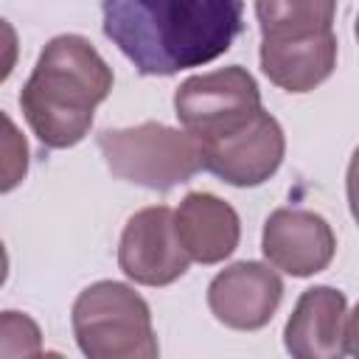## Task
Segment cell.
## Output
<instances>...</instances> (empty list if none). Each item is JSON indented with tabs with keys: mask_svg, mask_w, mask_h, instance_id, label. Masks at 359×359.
I'll list each match as a JSON object with an SVG mask.
<instances>
[{
	"mask_svg": "<svg viewBox=\"0 0 359 359\" xmlns=\"http://www.w3.org/2000/svg\"><path fill=\"white\" fill-rule=\"evenodd\" d=\"M188 264L191 255L180 244L171 208L151 205L129 216L118 244V266L129 280L168 286L188 272Z\"/></svg>",
	"mask_w": 359,
	"mask_h": 359,
	"instance_id": "obj_7",
	"label": "cell"
},
{
	"mask_svg": "<svg viewBox=\"0 0 359 359\" xmlns=\"http://www.w3.org/2000/svg\"><path fill=\"white\" fill-rule=\"evenodd\" d=\"M337 67V34L323 31L294 39H261V70L286 93L320 87Z\"/></svg>",
	"mask_w": 359,
	"mask_h": 359,
	"instance_id": "obj_12",
	"label": "cell"
},
{
	"mask_svg": "<svg viewBox=\"0 0 359 359\" xmlns=\"http://www.w3.org/2000/svg\"><path fill=\"white\" fill-rule=\"evenodd\" d=\"M353 31H356V39H359V14H356V28Z\"/></svg>",
	"mask_w": 359,
	"mask_h": 359,
	"instance_id": "obj_18",
	"label": "cell"
},
{
	"mask_svg": "<svg viewBox=\"0 0 359 359\" xmlns=\"http://www.w3.org/2000/svg\"><path fill=\"white\" fill-rule=\"evenodd\" d=\"M261 39H294L334 31L337 0H255Z\"/></svg>",
	"mask_w": 359,
	"mask_h": 359,
	"instance_id": "obj_13",
	"label": "cell"
},
{
	"mask_svg": "<svg viewBox=\"0 0 359 359\" xmlns=\"http://www.w3.org/2000/svg\"><path fill=\"white\" fill-rule=\"evenodd\" d=\"M348 300L334 286L306 289L283 328V345L297 359H339L345 345Z\"/></svg>",
	"mask_w": 359,
	"mask_h": 359,
	"instance_id": "obj_10",
	"label": "cell"
},
{
	"mask_svg": "<svg viewBox=\"0 0 359 359\" xmlns=\"http://www.w3.org/2000/svg\"><path fill=\"white\" fill-rule=\"evenodd\" d=\"M261 250L275 269L292 278H309L334 261L337 236L331 224L314 210L278 208L264 222Z\"/></svg>",
	"mask_w": 359,
	"mask_h": 359,
	"instance_id": "obj_9",
	"label": "cell"
},
{
	"mask_svg": "<svg viewBox=\"0 0 359 359\" xmlns=\"http://www.w3.org/2000/svg\"><path fill=\"white\" fill-rule=\"evenodd\" d=\"M42 353V334L36 323L28 314L20 311H3L0 320V356L17 359V356H39Z\"/></svg>",
	"mask_w": 359,
	"mask_h": 359,
	"instance_id": "obj_14",
	"label": "cell"
},
{
	"mask_svg": "<svg viewBox=\"0 0 359 359\" xmlns=\"http://www.w3.org/2000/svg\"><path fill=\"white\" fill-rule=\"evenodd\" d=\"M112 67L79 34L53 36L20 90V109L48 149L81 143L93 126L95 107L112 93Z\"/></svg>",
	"mask_w": 359,
	"mask_h": 359,
	"instance_id": "obj_2",
	"label": "cell"
},
{
	"mask_svg": "<svg viewBox=\"0 0 359 359\" xmlns=\"http://www.w3.org/2000/svg\"><path fill=\"white\" fill-rule=\"evenodd\" d=\"M180 244L199 264H222L230 258L241 238V222L230 202L208 191H191L174 210Z\"/></svg>",
	"mask_w": 359,
	"mask_h": 359,
	"instance_id": "obj_11",
	"label": "cell"
},
{
	"mask_svg": "<svg viewBox=\"0 0 359 359\" xmlns=\"http://www.w3.org/2000/svg\"><path fill=\"white\" fill-rule=\"evenodd\" d=\"M98 149L112 177L149 191H171L202 168V149L196 137L157 121L104 129L98 135Z\"/></svg>",
	"mask_w": 359,
	"mask_h": 359,
	"instance_id": "obj_4",
	"label": "cell"
},
{
	"mask_svg": "<svg viewBox=\"0 0 359 359\" xmlns=\"http://www.w3.org/2000/svg\"><path fill=\"white\" fill-rule=\"evenodd\" d=\"M345 345H348V353L359 359V303H356V309L348 314V325H345Z\"/></svg>",
	"mask_w": 359,
	"mask_h": 359,
	"instance_id": "obj_17",
	"label": "cell"
},
{
	"mask_svg": "<svg viewBox=\"0 0 359 359\" xmlns=\"http://www.w3.org/2000/svg\"><path fill=\"white\" fill-rule=\"evenodd\" d=\"M348 208H351V216L353 222L359 224V146L353 149L351 154V163H348Z\"/></svg>",
	"mask_w": 359,
	"mask_h": 359,
	"instance_id": "obj_16",
	"label": "cell"
},
{
	"mask_svg": "<svg viewBox=\"0 0 359 359\" xmlns=\"http://www.w3.org/2000/svg\"><path fill=\"white\" fill-rule=\"evenodd\" d=\"M283 300V280L272 264L236 261L224 266L208 286L210 314L236 331L264 328Z\"/></svg>",
	"mask_w": 359,
	"mask_h": 359,
	"instance_id": "obj_8",
	"label": "cell"
},
{
	"mask_svg": "<svg viewBox=\"0 0 359 359\" xmlns=\"http://www.w3.org/2000/svg\"><path fill=\"white\" fill-rule=\"evenodd\" d=\"M104 36L143 76H174L230 50L244 0H101Z\"/></svg>",
	"mask_w": 359,
	"mask_h": 359,
	"instance_id": "obj_1",
	"label": "cell"
},
{
	"mask_svg": "<svg viewBox=\"0 0 359 359\" xmlns=\"http://www.w3.org/2000/svg\"><path fill=\"white\" fill-rule=\"evenodd\" d=\"M70 320L76 342L90 359H154L160 353L151 309L126 283H90L79 292Z\"/></svg>",
	"mask_w": 359,
	"mask_h": 359,
	"instance_id": "obj_3",
	"label": "cell"
},
{
	"mask_svg": "<svg viewBox=\"0 0 359 359\" xmlns=\"http://www.w3.org/2000/svg\"><path fill=\"white\" fill-rule=\"evenodd\" d=\"M199 149L202 168L216 174L222 182H230L236 188H255L280 168L286 137L280 123L266 109H258L250 121L199 143Z\"/></svg>",
	"mask_w": 359,
	"mask_h": 359,
	"instance_id": "obj_6",
	"label": "cell"
},
{
	"mask_svg": "<svg viewBox=\"0 0 359 359\" xmlns=\"http://www.w3.org/2000/svg\"><path fill=\"white\" fill-rule=\"evenodd\" d=\"M3 121H6V165H3L6 177H3V191L8 194V191L25 177V168H28V146H25V140L17 135L11 118L3 115Z\"/></svg>",
	"mask_w": 359,
	"mask_h": 359,
	"instance_id": "obj_15",
	"label": "cell"
},
{
	"mask_svg": "<svg viewBox=\"0 0 359 359\" xmlns=\"http://www.w3.org/2000/svg\"><path fill=\"white\" fill-rule=\"evenodd\" d=\"M258 109H264L261 90L241 65L191 76L174 93V115L196 143L241 126Z\"/></svg>",
	"mask_w": 359,
	"mask_h": 359,
	"instance_id": "obj_5",
	"label": "cell"
}]
</instances>
